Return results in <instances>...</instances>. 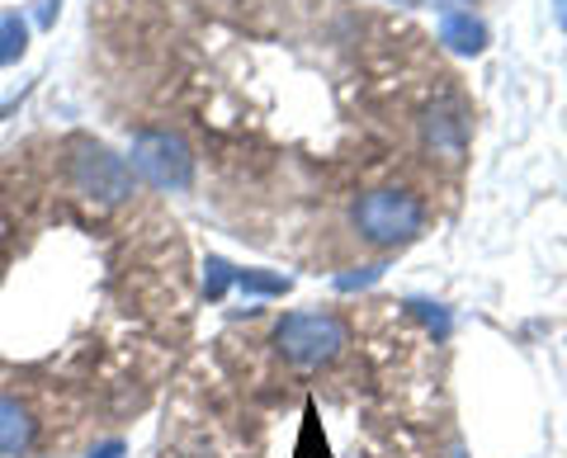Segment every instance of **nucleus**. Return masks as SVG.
Instances as JSON below:
<instances>
[{
	"instance_id": "f257e3e1",
	"label": "nucleus",
	"mask_w": 567,
	"mask_h": 458,
	"mask_svg": "<svg viewBox=\"0 0 567 458\" xmlns=\"http://www.w3.org/2000/svg\"><path fill=\"white\" fill-rule=\"evenodd\" d=\"M275 345L293 368H322L346 350V322L336 312H289L275 326Z\"/></svg>"
},
{
	"instance_id": "f03ea898",
	"label": "nucleus",
	"mask_w": 567,
	"mask_h": 458,
	"mask_svg": "<svg viewBox=\"0 0 567 458\" xmlns=\"http://www.w3.org/2000/svg\"><path fill=\"white\" fill-rule=\"evenodd\" d=\"M421 218H425V208H421L416 194H406V189H374L360 199V208H354V227H360V237L374 241V246L412 241L421 232Z\"/></svg>"
},
{
	"instance_id": "7ed1b4c3",
	"label": "nucleus",
	"mask_w": 567,
	"mask_h": 458,
	"mask_svg": "<svg viewBox=\"0 0 567 458\" xmlns=\"http://www.w3.org/2000/svg\"><path fill=\"white\" fill-rule=\"evenodd\" d=\"M133 166H137V175H147L156 189H185L194 175V156L175 133H137Z\"/></svg>"
},
{
	"instance_id": "20e7f679",
	"label": "nucleus",
	"mask_w": 567,
	"mask_h": 458,
	"mask_svg": "<svg viewBox=\"0 0 567 458\" xmlns=\"http://www.w3.org/2000/svg\"><path fill=\"white\" fill-rule=\"evenodd\" d=\"M71 180H76L81 194H91L100 204H123L133 194V175L118 162L114 152H104L95 143H76V156H71Z\"/></svg>"
},
{
	"instance_id": "39448f33",
	"label": "nucleus",
	"mask_w": 567,
	"mask_h": 458,
	"mask_svg": "<svg viewBox=\"0 0 567 458\" xmlns=\"http://www.w3.org/2000/svg\"><path fill=\"white\" fill-rule=\"evenodd\" d=\"M464 137H468V128H464V118H458V110L450 100H440L435 110L425 114V147H431L435 156L458 162V156H464Z\"/></svg>"
},
{
	"instance_id": "423d86ee",
	"label": "nucleus",
	"mask_w": 567,
	"mask_h": 458,
	"mask_svg": "<svg viewBox=\"0 0 567 458\" xmlns=\"http://www.w3.org/2000/svg\"><path fill=\"white\" fill-rule=\"evenodd\" d=\"M33 445V416L20 407V402L0 397V458H14Z\"/></svg>"
},
{
	"instance_id": "0eeeda50",
	"label": "nucleus",
	"mask_w": 567,
	"mask_h": 458,
	"mask_svg": "<svg viewBox=\"0 0 567 458\" xmlns=\"http://www.w3.org/2000/svg\"><path fill=\"white\" fill-rule=\"evenodd\" d=\"M440 43H450L454 52H483L487 48V29H483V20H473V14L454 10V14L440 20Z\"/></svg>"
},
{
	"instance_id": "6e6552de",
	"label": "nucleus",
	"mask_w": 567,
	"mask_h": 458,
	"mask_svg": "<svg viewBox=\"0 0 567 458\" xmlns=\"http://www.w3.org/2000/svg\"><path fill=\"white\" fill-rule=\"evenodd\" d=\"M24 48H29V24L20 20V14H6V20H0V66L20 62Z\"/></svg>"
},
{
	"instance_id": "1a4fd4ad",
	"label": "nucleus",
	"mask_w": 567,
	"mask_h": 458,
	"mask_svg": "<svg viewBox=\"0 0 567 458\" xmlns=\"http://www.w3.org/2000/svg\"><path fill=\"white\" fill-rule=\"evenodd\" d=\"M237 284L241 289H256V293H284V289H289L284 279H270V274H241Z\"/></svg>"
},
{
	"instance_id": "9d476101",
	"label": "nucleus",
	"mask_w": 567,
	"mask_h": 458,
	"mask_svg": "<svg viewBox=\"0 0 567 458\" xmlns=\"http://www.w3.org/2000/svg\"><path fill=\"white\" fill-rule=\"evenodd\" d=\"M369 279H379V266H374V270H364V274H346V279H341V289H360V284H369Z\"/></svg>"
},
{
	"instance_id": "9b49d317",
	"label": "nucleus",
	"mask_w": 567,
	"mask_h": 458,
	"mask_svg": "<svg viewBox=\"0 0 567 458\" xmlns=\"http://www.w3.org/2000/svg\"><path fill=\"white\" fill-rule=\"evenodd\" d=\"M58 6H62V0H43V10H39V20H43V24H52V14H58Z\"/></svg>"
},
{
	"instance_id": "f8f14e48",
	"label": "nucleus",
	"mask_w": 567,
	"mask_h": 458,
	"mask_svg": "<svg viewBox=\"0 0 567 458\" xmlns=\"http://www.w3.org/2000/svg\"><path fill=\"white\" fill-rule=\"evenodd\" d=\"M118 449H123V445H110V449H100L95 458H118Z\"/></svg>"
},
{
	"instance_id": "ddd939ff",
	"label": "nucleus",
	"mask_w": 567,
	"mask_h": 458,
	"mask_svg": "<svg viewBox=\"0 0 567 458\" xmlns=\"http://www.w3.org/2000/svg\"><path fill=\"white\" fill-rule=\"evenodd\" d=\"M402 6H416V0H402Z\"/></svg>"
}]
</instances>
